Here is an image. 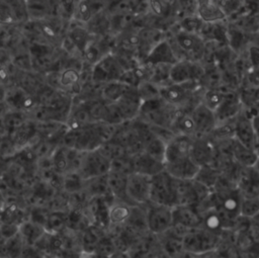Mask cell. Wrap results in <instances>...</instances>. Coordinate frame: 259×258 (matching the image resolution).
<instances>
[{
  "label": "cell",
  "mask_w": 259,
  "mask_h": 258,
  "mask_svg": "<svg viewBox=\"0 0 259 258\" xmlns=\"http://www.w3.org/2000/svg\"><path fill=\"white\" fill-rule=\"evenodd\" d=\"M172 39L174 46L171 45L178 61L201 62L206 55V42L198 33H190L178 28L173 32Z\"/></svg>",
  "instance_id": "cell-1"
},
{
  "label": "cell",
  "mask_w": 259,
  "mask_h": 258,
  "mask_svg": "<svg viewBox=\"0 0 259 258\" xmlns=\"http://www.w3.org/2000/svg\"><path fill=\"white\" fill-rule=\"evenodd\" d=\"M150 202L174 207L178 205V179L165 169L151 177Z\"/></svg>",
  "instance_id": "cell-2"
},
{
  "label": "cell",
  "mask_w": 259,
  "mask_h": 258,
  "mask_svg": "<svg viewBox=\"0 0 259 258\" xmlns=\"http://www.w3.org/2000/svg\"><path fill=\"white\" fill-rule=\"evenodd\" d=\"M220 242V237L211 230L190 229L182 237V247L189 253L201 255L211 252Z\"/></svg>",
  "instance_id": "cell-3"
},
{
  "label": "cell",
  "mask_w": 259,
  "mask_h": 258,
  "mask_svg": "<svg viewBox=\"0 0 259 258\" xmlns=\"http://www.w3.org/2000/svg\"><path fill=\"white\" fill-rule=\"evenodd\" d=\"M110 166L111 160L101 151L100 148H98L84 153L78 173L85 181L94 177L108 174L110 171Z\"/></svg>",
  "instance_id": "cell-4"
},
{
  "label": "cell",
  "mask_w": 259,
  "mask_h": 258,
  "mask_svg": "<svg viewBox=\"0 0 259 258\" xmlns=\"http://www.w3.org/2000/svg\"><path fill=\"white\" fill-rule=\"evenodd\" d=\"M124 71V68L119 63L115 55L113 53H109L103 56L92 66L91 80L97 84L119 81Z\"/></svg>",
  "instance_id": "cell-5"
},
{
  "label": "cell",
  "mask_w": 259,
  "mask_h": 258,
  "mask_svg": "<svg viewBox=\"0 0 259 258\" xmlns=\"http://www.w3.org/2000/svg\"><path fill=\"white\" fill-rule=\"evenodd\" d=\"M146 213V226L155 234H162L173 226V213L170 206L149 202Z\"/></svg>",
  "instance_id": "cell-6"
},
{
  "label": "cell",
  "mask_w": 259,
  "mask_h": 258,
  "mask_svg": "<svg viewBox=\"0 0 259 258\" xmlns=\"http://www.w3.org/2000/svg\"><path fill=\"white\" fill-rule=\"evenodd\" d=\"M151 177L132 172L126 178V193L134 205L147 204L150 202Z\"/></svg>",
  "instance_id": "cell-7"
},
{
  "label": "cell",
  "mask_w": 259,
  "mask_h": 258,
  "mask_svg": "<svg viewBox=\"0 0 259 258\" xmlns=\"http://www.w3.org/2000/svg\"><path fill=\"white\" fill-rule=\"evenodd\" d=\"M205 75V69L200 62L179 60L170 68V80L172 83H185L191 81L201 82Z\"/></svg>",
  "instance_id": "cell-8"
},
{
  "label": "cell",
  "mask_w": 259,
  "mask_h": 258,
  "mask_svg": "<svg viewBox=\"0 0 259 258\" xmlns=\"http://www.w3.org/2000/svg\"><path fill=\"white\" fill-rule=\"evenodd\" d=\"M193 138L176 135L166 144L164 154V166L174 165L191 159L190 152Z\"/></svg>",
  "instance_id": "cell-9"
},
{
  "label": "cell",
  "mask_w": 259,
  "mask_h": 258,
  "mask_svg": "<svg viewBox=\"0 0 259 258\" xmlns=\"http://www.w3.org/2000/svg\"><path fill=\"white\" fill-rule=\"evenodd\" d=\"M178 61L172 45L168 38H162L155 44L148 52L143 61V65L156 66V65H168L172 66Z\"/></svg>",
  "instance_id": "cell-10"
},
{
  "label": "cell",
  "mask_w": 259,
  "mask_h": 258,
  "mask_svg": "<svg viewBox=\"0 0 259 258\" xmlns=\"http://www.w3.org/2000/svg\"><path fill=\"white\" fill-rule=\"evenodd\" d=\"M190 115L194 123L195 138L207 137L218 123L213 111L201 102L190 110Z\"/></svg>",
  "instance_id": "cell-11"
},
{
  "label": "cell",
  "mask_w": 259,
  "mask_h": 258,
  "mask_svg": "<svg viewBox=\"0 0 259 258\" xmlns=\"http://www.w3.org/2000/svg\"><path fill=\"white\" fill-rule=\"evenodd\" d=\"M5 103L9 109L25 111L28 113L37 105L32 94L20 86L7 88Z\"/></svg>",
  "instance_id": "cell-12"
},
{
  "label": "cell",
  "mask_w": 259,
  "mask_h": 258,
  "mask_svg": "<svg viewBox=\"0 0 259 258\" xmlns=\"http://www.w3.org/2000/svg\"><path fill=\"white\" fill-rule=\"evenodd\" d=\"M237 189L241 197H259V169L255 166L243 167L238 176Z\"/></svg>",
  "instance_id": "cell-13"
},
{
  "label": "cell",
  "mask_w": 259,
  "mask_h": 258,
  "mask_svg": "<svg viewBox=\"0 0 259 258\" xmlns=\"http://www.w3.org/2000/svg\"><path fill=\"white\" fill-rule=\"evenodd\" d=\"M234 138L244 146L256 150V136L252 118L242 110L235 117Z\"/></svg>",
  "instance_id": "cell-14"
},
{
  "label": "cell",
  "mask_w": 259,
  "mask_h": 258,
  "mask_svg": "<svg viewBox=\"0 0 259 258\" xmlns=\"http://www.w3.org/2000/svg\"><path fill=\"white\" fill-rule=\"evenodd\" d=\"M115 103L124 121L134 120L138 116L142 104V99L138 92V88L130 87Z\"/></svg>",
  "instance_id": "cell-15"
},
{
  "label": "cell",
  "mask_w": 259,
  "mask_h": 258,
  "mask_svg": "<svg viewBox=\"0 0 259 258\" xmlns=\"http://www.w3.org/2000/svg\"><path fill=\"white\" fill-rule=\"evenodd\" d=\"M67 38L74 49L83 55L89 44L94 38V35L90 33L85 24L71 19V23L67 30Z\"/></svg>",
  "instance_id": "cell-16"
},
{
  "label": "cell",
  "mask_w": 259,
  "mask_h": 258,
  "mask_svg": "<svg viewBox=\"0 0 259 258\" xmlns=\"http://www.w3.org/2000/svg\"><path fill=\"white\" fill-rule=\"evenodd\" d=\"M9 138L11 139L16 151L25 147L33 146L39 140L36 133V122L31 118L27 119L11 136H9Z\"/></svg>",
  "instance_id": "cell-17"
},
{
  "label": "cell",
  "mask_w": 259,
  "mask_h": 258,
  "mask_svg": "<svg viewBox=\"0 0 259 258\" xmlns=\"http://www.w3.org/2000/svg\"><path fill=\"white\" fill-rule=\"evenodd\" d=\"M194 13L204 23L227 21L228 17L213 0H194Z\"/></svg>",
  "instance_id": "cell-18"
},
{
  "label": "cell",
  "mask_w": 259,
  "mask_h": 258,
  "mask_svg": "<svg viewBox=\"0 0 259 258\" xmlns=\"http://www.w3.org/2000/svg\"><path fill=\"white\" fill-rule=\"evenodd\" d=\"M214 147L206 137L193 138L190 157L199 166L209 165L214 158Z\"/></svg>",
  "instance_id": "cell-19"
},
{
  "label": "cell",
  "mask_w": 259,
  "mask_h": 258,
  "mask_svg": "<svg viewBox=\"0 0 259 258\" xmlns=\"http://www.w3.org/2000/svg\"><path fill=\"white\" fill-rule=\"evenodd\" d=\"M173 227H182L185 229L198 228L201 218L192 205H176L172 208Z\"/></svg>",
  "instance_id": "cell-20"
},
{
  "label": "cell",
  "mask_w": 259,
  "mask_h": 258,
  "mask_svg": "<svg viewBox=\"0 0 259 258\" xmlns=\"http://www.w3.org/2000/svg\"><path fill=\"white\" fill-rule=\"evenodd\" d=\"M134 172L147 176H154L165 169L164 162L152 157L146 152H140L133 156Z\"/></svg>",
  "instance_id": "cell-21"
},
{
  "label": "cell",
  "mask_w": 259,
  "mask_h": 258,
  "mask_svg": "<svg viewBox=\"0 0 259 258\" xmlns=\"http://www.w3.org/2000/svg\"><path fill=\"white\" fill-rule=\"evenodd\" d=\"M103 10H105L104 0H77L72 19L86 24Z\"/></svg>",
  "instance_id": "cell-22"
},
{
  "label": "cell",
  "mask_w": 259,
  "mask_h": 258,
  "mask_svg": "<svg viewBox=\"0 0 259 258\" xmlns=\"http://www.w3.org/2000/svg\"><path fill=\"white\" fill-rule=\"evenodd\" d=\"M241 106L239 95L235 94L234 92H226L222 103L213 112L217 122L220 123L236 117L241 111Z\"/></svg>",
  "instance_id": "cell-23"
},
{
  "label": "cell",
  "mask_w": 259,
  "mask_h": 258,
  "mask_svg": "<svg viewBox=\"0 0 259 258\" xmlns=\"http://www.w3.org/2000/svg\"><path fill=\"white\" fill-rule=\"evenodd\" d=\"M231 154L234 160L242 167L255 166L259 160V155L255 149L248 148L237 141L235 138L231 139Z\"/></svg>",
  "instance_id": "cell-24"
},
{
  "label": "cell",
  "mask_w": 259,
  "mask_h": 258,
  "mask_svg": "<svg viewBox=\"0 0 259 258\" xmlns=\"http://www.w3.org/2000/svg\"><path fill=\"white\" fill-rule=\"evenodd\" d=\"M228 25L226 21L204 23L199 31V35L207 44L208 41H215L221 45H228Z\"/></svg>",
  "instance_id": "cell-25"
},
{
  "label": "cell",
  "mask_w": 259,
  "mask_h": 258,
  "mask_svg": "<svg viewBox=\"0 0 259 258\" xmlns=\"http://www.w3.org/2000/svg\"><path fill=\"white\" fill-rule=\"evenodd\" d=\"M27 18L32 21H42L49 18L53 10L51 0H25Z\"/></svg>",
  "instance_id": "cell-26"
},
{
  "label": "cell",
  "mask_w": 259,
  "mask_h": 258,
  "mask_svg": "<svg viewBox=\"0 0 259 258\" xmlns=\"http://www.w3.org/2000/svg\"><path fill=\"white\" fill-rule=\"evenodd\" d=\"M25 220V211L19 206L18 203L5 201L4 205L0 209V224L17 225L20 226Z\"/></svg>",
  "instance_id": "cell-27"
},
{
  "label": "cell",
  "mask_w": 259,
  "mask_h": 258,
  "mask_svg": "<svg viewBox=\"0 0 259 258\" xmlns=\"http://www.w3.org/2000/svg\"><path fill=\"white\" fill-rule=\"evenodd\" d=\"M101 230L99 227L90 225L87 228H85L83 231H81L80 235V247L81 252L89 255L94 253L96 245L100 238L103 236L101 233Z\"/></svg>",
  "instance_id": "cell-28"
},
{
  "label": "cell",
  "mask_w": 259,
  "mask_h": 258,
  "mask_svg": "<svg viewBox=\"0 0 259 258\" xmlns=\"http://www.w3.org/2000/svg\"><path fill=\"white\" fill-rule=\"evenodd\" d=\"M80 72L74 68H66L58 75V82L63 88L62 90L71 94L73 92L78 93L80 91Z\"/></svg>",
  "instance_id": "cell-29"
},
{
  "label": "cell",
  "mask_w": 259,
  "mask_h": 258,
  "mask_svg": "<svg viewBox=\"0 0 259 258\" xmlns=\"http://www.w3.org/2000/svg\"><path fill=\"white\" fill-rule=\"evenodd\" d=\"M18 233L21 236L25 245L34 246V244L46 233V229L40 225L26 220L19 226Z\"/></svg>",
  "instance_id": "cell-30"
},
{
  "label": "cell",
  "mask_w": 259,
  "mask_h": 258,
  "mask_svg": "<svg viewBox=\"0 0 259 258\" xmlns=\"http://www.w3.org/2000/svg\"><path fill=\"white\" fill-rule=\"evenodd\" d=\"M84 190L90 197L96 196H113L110 192L108 181H107V174L103 176L94 177L84 182Z\"/></svg>",
  "instance_id": "cell-31"
},
{
  "label": "cell",
  "mask_w": 259,
  "mask_h": 258,
  "mask_svg": "<svg viewBox=\"0 0 259 258\" xmlns=\"http://www.w3.org/2000/svg\"><path fill=\"white\" fill-rule=\"evenodd\" d=\"M131 212V206L128 204L114 199L109 205L108 209L109 226H118L124 224L128 220Z\"/></svg>",
  "instance_id": "cell-32"
},
{
  "label": "cell",
  "mask_w": 259,
  "mask_h": 258,
  "mask_svg": "<svg viewBox=\"0 0 259 258\" xmlns=\"http://www.w3.org/2000/svg\"><path fill=\"white\" fill-rule=\"evenodd\" d=\"M132 86L126 85L121 81H112L103 84L101 89V98L106 102H116L125 91Z\"/></svg>",
  "instance_id": "cell-33"
},
{
  "label": "cell",
  "mask_w": 259,
  "mask_h": 258,
  "mask_svg": "<svg viewBox=\"0 0 259 258\" xmlns=\"http://www.w3.org/2000/svg\"><path fill=\"white\" fill-rule=\"evenodd\" d=\"M29 118L30 115L28 112L9 109L2 117L7 136H11L20 125H22Z\"/></svg>",
  "instance_id": "cell-34"
},
{
  "label": "cell",
  "mask_w": 259,
  "mask_h": 258,
  "mask_svg": "<svg viewBox=\"0 0 259 258\" xmlns=\"http://www.w3.org/2000/svg\"><path fill=\"white\" fill-rule=\"evenodd\" d=\"M67 210H50L45 226L46 231L52 234H58L63 232L66 229Z\"/></svg>",
  "instance_id": "cell-35"
},
{
  "label": "cell",
  "mask_w": 259,
  "mask_h": 258,
  "mask_svg": "<svg viewBox=\"0 0 259 258\" xmlns=\"http://www.w3.org/2000/svg\"><path fill=\"white\" fill-rule=\"evenodd\" d=\"M84 182L78 172H66L63 174L61 190L67 194L78 192L84 189Z\"/></svg>",
  "instance_id": "cell-36"
},
{
  "label": "cell",
  "mask_w": 259,
  "mask_h": 258,
  "mask_svg": "<svg viewBox=\"0 0 259 258\" xmlns=\"http://www.w3.org/2000/svg\"><path fill=\"white\" fill-rule=\"evenodd\" d=\"M225 93L219 89L210 88V89H205L202 93L201 97V103H203L207 108H209L211 111H215L217 108L220 106L222 103Z\"/></svg>",
  "instance_id": "cell-37"
},
{
  "label": "cell",
  "mask_w": 259,
  "mask_h": 258,
  "mask_svg": "<svg viewBox=\"0 0 259 258\" xmlns=\"http://www.w3.org/2000/svg\"><path fill=\"white\" fill-rule=\"evenodd\" d=\"M204 22L195 14L191 13L183 16L178 24V28L180 30L190 32V33H199Z\"/></svg>",
  "instance_id": "cell-38"
},
{
  "label": "cell",
  "mask_w": 259,
  "mask_h": 258,
  "mask_svg": "<svg viewBox=\"0 0 259 258\" xmlns=\"http://www.w3.org/2000/svg\"><path fill=\"white\" fill-rule=\"evenodd\" d=\"M28 53L31 57L32 63L34 61L39 62L40 60H45L46 58L52 56V48L47 44L33 41L28 48Z\"/></svg>",
  "instance_id": "cell-39"
},
{
  "label": "cell",
  "mask_w": 259,
  "mask_h": 258,
  "mask_svg": "<svg viewBox=\"0 0 259 258\" xmlns=\"http://www.w3.org/2000/svg\"><path fill=\"white\" fill-rule=\"evenodd\" d=\"M52 163L54 169L61 173L64 174L67 170V157H66V147L58 145L53 154L51 155Z\"/></svg>",
  "instance_id": "cell-40"
},
{
  "label": "cell",
  "mask_w": 259,
  "mask_h": 258,
  "mask_svg": "<svg viewBox=\"0 0 259 258\" xmlns=\"http://www.w3.org/2000/svg\"><path fill=\"white\" fill-rule=\"evenodd\" d=\"M259 212V197L245 198L241 197L240 213L244 217H253Z\"/></svg>",
  "instance_id": "cell-41"
},
{
  "label": "cell",
  "mask_w": 259,
  "mask_h": 258,
  "mask_svg": "<svg viewBox=\"0 0 259 258\" xmlns=\"http://www.w3.org/2000/svg\"><path fill=\"white\" fill-rule=\"evenodd\" d=\"M227 15L228 19L236 14L243 5V0H213Z\"/></svg>",
  "instance_id": "cell-42"
},
{
  "label": "cell",
  "mask_w": 259,
  "mask_h": 258,
  "mask_svg": "<svg viewBox=\"0 0 259 258\" xmlns=\"http://www.w3.org/2000/svg\"><path fill=\"white\" fill-rule=\"evenodd\" d=\"M49 213L50 209L47 206H32L29 211L28 220L45 228Z\"/></svg>",
  "instance_id": "cell-43"
},
{
  "label": "cell",
  "mask_w": 259,
  "mask_h": 258,
  "mask_svg": "<svg viewBox=\"0 0 259 258\" xmlns=\"http://www.w3.org/2000/svg\"><path fill=\"white\" fill-rule=\"evenodd\" d=\"M5 1L10 7L16 21L27 19L25 0H5Z\"/></svg>",
  "instance_id": "cell-44"
},
{
  "label": "cell",
  "mask_w": 259,
  "mask_h": 258,
  "mask_svg": "<svg viewBox=\"0 0 259 258\" xmlns=\"http://www.w3.org/2000/svg\"><path fill=\"white\" fill-rule=\"evenodd\" d=\"M14 15L5 0H0V23L10 24L15 22Z\"/></svg>",
  "instance_id": "cell-45"
},
{
  "label": "cell",
  "mask_w": 259,
  "mask_h": 258,
  "mask_svg": "<svg viewBox=\"0 0 259 258\" xmlns=\"http://www.w3.org/2000/svg\"><path fill=\"white\" fill-rule=\"evenodd\" d=\"M12 62L15 67H18L21 70L30 71L32 69V60H31L29 53L20 54V55L15 56V58L13 59Z\"/></svg>",
  "instance_id": "cell-46"
},
{
  "label": "cell",
  "mask_w": 259,
  "mask_h": 258,
  "mask_svg": "<svg viewBox=\"0 0 259 258\" xmlns=\"http://www.w3.org/2000/svg\"><path fill=\"white\" fill-rule=\"evenodd\" d=\"M169 3H166L163 0H149L148 1V7L149 10L154 14L155 16H164L167 10V5Z\"/></svg>",
  "instance_id": "cell-47"
},
{
  "label": "cell",
  "mask_w": 259,
  "mask_h": 258,
  "mask_svg": "<svg viewBox=\"0 0 259 258\" xmlns=\"http://www.w3.org/2000/svg\"><path fill=\"white\" fill-rule=\"evenodd\" d=\"M247 83L253 89L259 88V66L258 67H251L245 73Z\"/></svg>",
  "instance_id": "cell-48"
},
{
  "label": "cell",
  "mask_w": 259,
  "mask_h": 258,
  "mask_svg": "<svg viewBox=\"0 0 259 258\" xmlns=\"http://www.w3.org/2000/svg\"><path fill=\"white\" fill-rule=\"evenodd\" d=\"M19 226L0 224V234L3 239H9L18 233Z\"/></svg>",
  "instance_id": "cell-49"
},
{
  "label": "cell",
  "mask_w": 259,
  "mask_h": 258,
  "mask_svg": "<svg viewBox=\"0 0 259 258\" xmlns=\"http://www.w3.org/2000/svg\"><path fill=\"white\" fill-rule=\"evenodd\" d=\"M19 258H46V256L35 247L25 245L21 251Z\"/></svg>",
  "instance_id": "cell-50"
},
{
  "label": "cell",
  "mask_w": 259,
  "mask_h": 258,
  "mask_svg": "<svg viewBox=\"0 0 259 258\" xmlns=\"http://www.w3.org/2000/svg\"><path fill=\"white\" fill-rule=\"evenodd\" d=\"M6 91H7V88L4 86V84H0V103L5 102Z\"/></svg>",
  "instance_id": "cell-51"
},
{
  "label": "cell",
  "mask_w": 259,
  "mask_h": 258,
  "mask_svg": "<svg viewBox=\"0 0 259 258\" xmlns=\"http://www.w3.org/2000/svg\"><path fill=\"white\" fill-rule=\"evenodd\" d=\"M7 137V133H6V128L4 125V122L2 120V117H0V139Z\"/></svg>",
  "instance_id": "cell-52"
},
{
  "label": "cell",
  "mask_w": 259,
  "mask_h": 258,
  "mask_svg": "<svg viewBox=\"0 0 259 258\" xmlns=\"http://www.w3.org/2000/svg\"><path fill=\"white\" fill-rule=\"evenodd\" d=\"M109 258H130L125 253H123V252H117V251H115L114 253H112L110 256H109Z\"/></svg>",
  "instance_id": "cell-53"
},
{
  "label": "cell",
  "mask_w": 259,
  "mask_h": 258,
  "mask_svg": "<svg viewBox=\"0 0 259 258\" xmlns=\"http://www.w3.org/2000/svg\"><path fill=\"white\" fill-rule=\"evenodd\" d=\"M89 258H109V256L98 254V253H92V254H89Z\"/></svg>",
  "instance_id": "cell-54"
},
{
  "label": "cell",
  "mask_w": 259,
  "mask_h": 258,
  "mask_svg": "<svg viewBox=\"0 0 259 258\" xmlns=\"http://www.w3.org/2000/svg\"><path fill=\"white\" fill-rule=\"evenodd\" d=\"M4 203H5V199H4V196H3L2 192L0 191V209H1V207L4 205Z\"/></svg>",
  "instance_id": "cell-55"
},
{
  "label": "cell",
  "mask_w": 259,
  "mask_h": 258,
  "mask_svg": "<svg viewBox=\"0 0 259 258\" xmlns=\"http://www.w3.org/2000/svg\"><path fill=\"white\" fill-rule=\"evenodd\" d=\"M163 1H165L166 3H169V4H170V3H174V2H176L177 0H163Z\"/></svg>",
  "instance_id": "cell-56"
},
{
  "label": "cell",
  "mask_w": 259,
  "mask_h": 258,
  "mask_svg": "<svg viewBox=\"0 0 259 258\" xmlns=\"http://www.w3.org/2000/svg\"><path fill=\"white\" fill-rule=\"evenodd\" d=\"M257 32H259V26H258V31Z\"/></svg>",
  "instance_id": "cell-57"
}]
</instances>
